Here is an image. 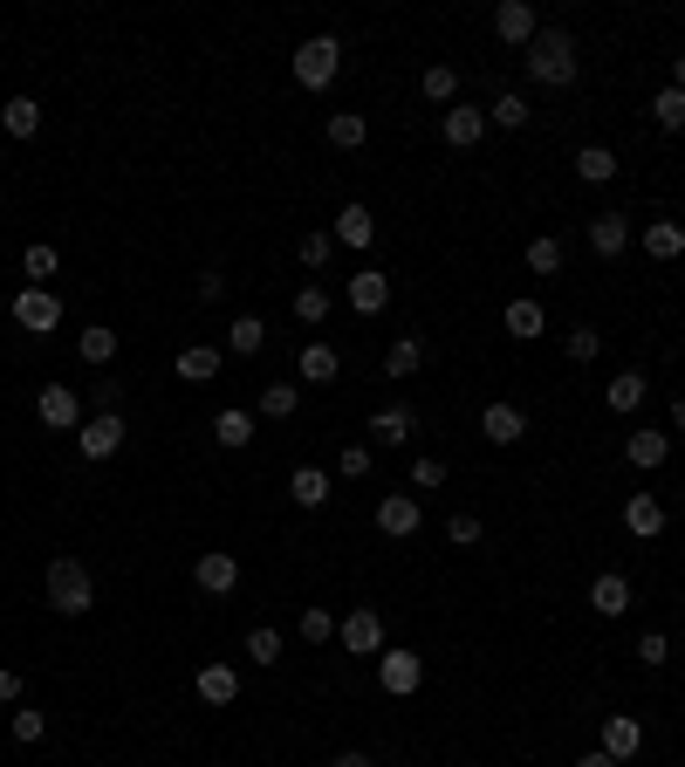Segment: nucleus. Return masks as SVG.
I'll list each match as a JSON object with an SVG mask.
<instances>
[{
    "label": "nucleus",
    "mask_w": 685,
    "mask_h": 767,
    "mask_svg": "<svg viewBox=\"0 0 685 767\" xmlns=\"http://www.w3.org/2000/svg\"><path fill=\"white\" fill-rule=\"evenodd\" d=\"M645 253H651V261H678V253H685V226L678 220H651L645 226Z\"/></svg>",
    "instance_id": "26"
},
{
    "label": "nucleus",
    "mask_w": 685,
    "mask_h": 767,
    "mask_svg": "<svg viewBox=\"0 0 685 767\" xmlns=\"http://www.w3.org/2000/svg\"><path fill=\"white\" fill-rule=\"evenodd\" d=\"M295 322H329V288H295Z\"/></svg>",
    "instance_id": "41"
},
{
    "label": "nucleus",
    "mask_w": 685,
    "mask_h": 767,
    "mask_svg": "<svg viewBox=\"0 0 685 767\" xmlns=\"http://www.w3.org/2000/svg\"><path fill=\"white\" fill-rule=\"evenodd\" d=\"M329 247H336V240H329V234H302V268H329Z\"/></svg>",
    "instance_id": "46"
},
{
    "label": "nucleus",
    "mask_w": 685,
    "mask_h": 767,
    "mask_svg": "<svg viewBox=\"0 0 685 767\" xmlns=\"http://www.w3.org/2000/svg\"><path fill=\"white\" fill-rule=\"evenodd\" d=\"M624 528L638 534V542L665 534V500H658V494H630V500H624Z\"/></svg>",
    "instance_id": "18"
},
{
    "label": "nucleus",
    "mask_w": 685,
    "mask_h": 767,
    "mask_svg": "<svg viewBox=\"0 0 685 767\" xmlns=\"http://www.w3.org/2000/svg\"><path fill=\"white\" fill-rule=\"evenodd\" d=\"M192 582H199V590H206V597H234V590H240V555H226V548H206V555L192 562Z\"/></svg>",
    "instance_id": "7"
},
{
    "label": "nucleus",
    "mask_w": 685,
    "mask_h": 767,
    "mask_svg": "<svg viewBox=\"0 0 685 767\" xmlns=\"http://www.w3.org/2000/svg\"><path fill=\"white\" fill-rule=\"evenodd\" d=\"M412 432H418V418L404 412V404H385V412H370V439H377V446H404Z\"/></svg>",
    "instance_id": "22"
},
{
    "label": "nucleus",
    "mask_w": 685,
    "mask_h": 767,
    "mask_svg": "<svg viewBox=\"0 0 685 767\" xmlns=\"http://www.w3.org/2000/svg\"><path fill=\"white\" fill-rule=\"evenodd\" d=\"M302 384H329V377H336L343 364H336V350H329V343H309V350H302Z\"/></svg>",
    "instance_id": "34"
},
{
    "label": "nucleus",
    "mask_w": 685,
    "mask_h": 767,
    "mask_svg": "<svg viewBox=\"0 0 685 767\" xmlns=\"http://www.w3.org/2000/svg\"><path fill=\"white\" fill-rule=\"evenodd\" d=\"M576 767H617V760H611V754H603V747H590V754H582Z\"/></svg>",
    "instance_id": "54"
},
{
    "label": "nucleus",
    "mask_w": 685,
    "mask_h": 767,
    "mask_svg": "<svg viewBox=\"0 0 685 767\" xmlns=\"http://www.w3.org/2000/svg\"><path fill=\"white\" fill-rule=\"evenodd\" d=\"M487 123H500V131H521L528 123V96H515V90H500L494 104H487Z\"/></svg>",
    "instance_id": "38"
},
{
    "label": "nucleus",
    "mask_w": 685,
    "mask_h": 767,
    "mask_svg": "<svg viewBox=\"0 0 685 767\" xmlns=\"http://www.w3.org/2000/svg\"><path fill=\"white\" fill-rule=\"evenodd\" d=\"M220 295H226V281L206 268V274H199V302H220Z\"/></svg>",
    "instance_id": "53"
},
{
    "label": "nucleus",
    "mask_w": 685,
    "mask_h": 767,
    "mask_svg": "<svg viewBox=\"0 0 685 767\" xmlns=\"http://www.w3.org/2000/svg\"><path fill=\"white\" fill-rule=\"evenodd\" d=\"M638 658H645V664H665V658H672V637H665V630H645V637H638Z\"/></svg>",
    "instance_id": "50"
},
{
    "label": "nucleus",
    "mask_w": 685,
    "mask_h": 767,
    "mask_svg": "<svg viewBox=\"0 0 685 767\" xmlns=\"http://www.w3.org/2000/svg\"><path fill=\"white\" fill-rule=\"evenodd\" d=\"M75 350H83V364H110L117 356V329H104V322H90L83 337H75Z\"/></svg>",
    "instance_id": "36"
},
{
    "label": "nucleus",
    "mask_w": 685,
    "mask_h": 767,
    "mask_svg": "<svg viewBox=\"0 0 685 767\" xmlns=\"http://www.w3.org/2000/svg\"><path fill=\"white\" fill-rule=\"evenodd\" d=\"M494 35L507 42V48H528L542 35V21H535V8H528V0H500L494 8Z\"/></svg>",
    "instance_id": "10"
},
{
    "label": "nucleus",
    "mask_w": 685,
    "mask_h": 767,
    "mask_svg": "<svg viewBox=\"0 0 685 767\" xmlns=\"http://www.w3.org/2000/svg\"><path fill=\"white\" fill-rule=\"evenodd\" d=\"M418 678H425V658H418V651H404V645H385V651H377V685H385L391 699L418 693Z\"/></svg>",
    "instance_id": "4"
},
{
    "label": "nucleus",
    "mask_w": 685,
    "mask_h": 767,
    "mask_svg": "<svg viewBox=\"0 0 685 767\" xmlns=\"http://www.w3.org/2000/svg\"><path fill=\"white\" fill-rule=\"evenodd\" d=\"M0 131H8V138H35L42 131V104H35V96H8V104H0Z\"/></svg>",
    "instance_id": "24"
},
{
    "label": "nucleus",
    "mask_w": 685,
    "mask_h": 767,
    "mask_svg": "<svg viewBox=\"0 0 685 767\" xmlns=\"http://www.w3.org/2000/svg\"><path fill=\"white\" fill-rule=\"evenodd\" d=\"M329 144H336V151H364L370 144V123L357 110H336V117H329Z\"/></svg>",
    "instance_id": "31"
},
{
    "label": "nucleus",
    "mask_w": 685,
    "mask_h": 767,
    "mask_svg": "<svg viewBox=\"0 0 685 767\" xmlns=\"http://www.w3.org/2000/svg\"><path fill=\"white\" fill-rule=\"evenodd\" d=\"M179 377H186V384H213V377H220V350H213V343L179 350Z\"/></svg>",
    "instance_id": "30"
},
{
    "label": "nucleus",
    "mask_w": 685,
    "mask_h": 767,
    "mask_svg": "<svg viewBox=\"0 0 685 767\" xmlns=\"http://www.w3.org/2000/svg\"><path fill=\"white\" fill-rule=\"evenodd\" d=\"M603 404H611V412H638V404H645V377L624 370L617 384H603Z\"/></svg>",
    "instance_id": "35"
},
{
    "label": "nucleus",
    "mask_w": 685,
    "mask_h": 767,
    "mask_svg": "<svg viewBox=\"0 0 685 767\" xmlns=\"http://www.w3.org/2000/svg\"><path fill=\"white\" fill-rule=\"evenodd\" d=\"M412 487H446V459H412Z\"/></svg>",
    "instance_id": "51"
},
{
    "label": "nucleus",
    "mask_w": 685,
    "mask_h": 767,
    "mask_svg": "<svg viewBox=\"0 0 685 767\" xmlns=\"http://www.w3.org/2000/svg\"><path fill=\"white\" fill-rule=\"evenodd\" d=\"M597 350H603L597 329H569V356H576V364H597Z\"/></svg>",
    "instance_id": "49"
},
{
    "label": "nucleus",
    "mask_w": 685,
    "mask_h": 767,
    "mask_svg": "<svg viewBox=\"0 0 685 767\" xmlns=\"http://www.w3.org/2000/svg\"><path fill=\"white\" fill-rule=\"evenodd\" d=\"M48 733V712H35V706H21L14 712V740H21V747H35V740Z\"/></svg>",
    "instance_id": "45"
},
{
    "label": "nucleus",
    "mask_w": 685,
    "mask_h": 767,
    "mask_svg": "<svg viewBox=\"0 0 685 767\" xmlns=\"http://www.w3.org/2000/svg\"><path fill=\"white\" fill-rule=\"evenodd\" d=\"M528 274H563V240H528Z\"/></svg>",
    "instance_id": "40"
},
{
    "label": "nucleus",
    "mask_w": 685,
    "mask_h": 767,
    "mask_svg": "<svg viewBox=\"0 0 685 767\" xmlns=\"http://www.w3.org/2000/svg\"><path fill=\"white\" fill-rule=\"evenodd\" d=\"M213 439H220L226 452L253 446V412H240V404H234V412H220V418H213Z\"/></svg>",
    "instance_id": "28"
},
{
    "label": "nucleus",
    "mask_w": 685,
    "mask_h": 767,
    "mask_svg": "<svg viewBox=\"0 0 685 767\" xmlns=\"http://www.w3.org/2000/svg\"><path fill=\"white\" fill-rule=\"evenodd\" d=\"M192 693L206 699V706H234V699H240V672H234V664H199Z\"/></svg>",
    "instance_id": "16"
},
{
    "label": "nucleus",
    "mask_w": 685,
    "mask_h": 767,
    "mask_svg": "<svg viewBox=\"0 0 685 767\" xmlns=\"http://www.w3.org/2000/svg\"><path fill=\"white\" fill-rule=\"evenodd\" d=\"M672 90H685V56H672Z\"/></svg>",
    "instance_id": "56"
},
{
    "label": "nucleus",
    "mask_w": 685,
    "mask_h": 767,
    "mask_svg": "<svg viewBox=\"0 0 685 767\" xmlns=\"http://www.w3.org/2000/svg\"><path fill=\"white\" fill-rule=\"evenodd\" d=\"M35 412L48 432H83V398H75V384H42Z\"/></svg>",
    "instance_id": "5"
},
{
    "label": "nucleus",
    "mask_w": 685,
    "mask_h": 767,
    "mask_svg": "<svg viewBox=\"0 0 685 767\" xmlns=\"http://www.w3.org/2000/svg\"><path fill=\"white\" fill-rule=\"evenodd\" d=\"M336 69H343V42L336 35H309L295 48V83L302 90H329V83H336Z\"/></svg>",
    "instance_id": "3"
},
{
    "label": "nucleus",
    "mask_w": 685,
    "mask_h": 767,
    "mask_svg": "<svg viewBox=\"0 0 685 767\" xmlns=\"http://www.w3.org/2000/svg\"><path fill=\"white\" fill-rule=\"evenodd\" d=\"M446 542H452V548H473V542H480V515H452V521H446Z\"/></svg>",
    "instance_id": "48"
},
{
    "label": "nucleus",
    "mask_w": 685,
    "mask_h": 767,
    "mask_svg": "<svg viewBox=\"0 0 685 767\" xmlns=\"http://www.w3.org/2000/svg\"><path fill=\"white\" fill-rule=\"evenodd\" d=\"M295 404H302V391L282 377V384H261V398H253V412L261 418H295Z\"/></svg>",
    "instance_id": "29"
},
{
    "label": "nucleus",
    "mask_w": 685,
    "mask_h": 767,
    "mask_svg": "<svg viewBox=\"0 0 685 767\" xmlns=\"http://www.w3.org/2000/svg\"><path fill=\"white\" fill-rule=\"evenodd\" d=\"M433 104H460V69H446V62H433L425 69V83H418Z\"/></svg>",
    "instance_id": "39"
},
{
    "label": "nucleus",
    "mask_w": 685,
    "mask_h": 767,
    "mask_svg": "<svg viewBox=\"0 0 685 767\" xmlns=\"http://www.w3.org/2000/svg\"><path fill=\"white\" fill-rule=\"evenodd\" d=\"M21 268H28V288H48V274H56V247H28V253H21Z\"/></svg>",
    "instance_id": "44"
},
{
    "label": "nucleus",
    "mask_w": 685,
    "mask_h": 767,
    "mask_svg": "<svg viewBox=\"0 0 685 767\" xmlns=\"http://www.w3.org/2000/svg\"><path fill=\"white\" fill-rule=\"evenodd\" d=\"M21 699V672H8V664H0V706H14Z\"/></svg>",
    "instance_id": "52"
},
{
    "label": "nucleus",
    "mask_w": 685,
    "mask_h": 767,
    "mask_svg": "<svg viewBox=\"0 0 685 767\" xmlns=\"http://www.w3.org/2000/svg\"><path fill=\"white\" fill-rule=\"evenodd\" d=\"M0 418H8V412H0Z\"/></svg>",
    "instance_id": "58"
},
{
    "label": "nucleus",
    "mask_w": 685,
    "mask_h": 767,
    "mask_svg": "<svg viewBox=\"0 0 685 767\" xmlns=\"http://www.w3.org/2000/svg\"><path fill=\"white\" fill-rule=\"evenodd\" d=\"M336 630H343V651H357V658H377V651H385V617H377L370 603H364V610H350Z\"/></svg>",
    "instance_id": "9"
},
{
    "label": "nucleus",
    "mask_w": 685,
    "mask_h": 767,
    "mask_svg": "<svg viewBox=\"0 0 685 767\" xmlns=\"http://www.w3.org/2000/svg\"><path fill=\"white\" fill-rule=\"evenodd\" d=\"M576 172H582V186H611V178H617V151L611 144H582Z\"/></svg>",
    "instance_id": "25"
},
{
    "label": "nucleus",
    "mask_w": 685,
    "mask_h": 767,
    "mask_svg": "<svg viewBox=\"0 0 685 767\" xmlns=\"http://www.w3.org/2000/svg\"><path fill=\"white\" fill-rule=\"evenodd\" d=\"M336 767H377L370 754H336Z\"/></svg>",
    "instance_id": "55"
},
{
    "label": "nucleus",
    "mask_w": 685,
    "mask_h": 767,
    "mask_svg": "<svg viewBox=\"0 0 685 767\" xmlns=\"http://www.w3.org/2000/svg\"><path fill=\"white\" fill-rule=\"evenodd\" d=\"M48 603H56L62 617H90V610H96V582H90V569L75 555L48 562Z\"/></svg>",
    "instance_id": "2"
},
{
    "label": "nucleus",
    "mask_w": 685,
    "mask_h": 767,
    "mask_svg": "<svg viewBox=\"0 0 685 767\" xmlns=\"http://www.w3.org/2000/svg\"><path fill=\"white\" fill-rule=\"evenodd\" d=\"M418 500L412 494H385V500H377V528H385L391 534V542H412V534H418Z\"/></svg>",
    "instance_id": "11"
},
{
    "label": "nucleus",
    "mask_w": 685,
    "mask_h": 767,
    "mask_svg": "<svg viewBox=\"0 0 685 767\" xmlns=\"http://www.w3.org/2000/svg\"><path fill=\"white\" fill-rule=\"evenodd\" d=\"M329 240H343V247H370V240H377L370 206H357V199H350V206L336 213V226H329Z\"/></svg>",
    "instance_id": "20"
},
{
    "label": "nucleus",
    "mask_w": 685,
    "mask_h": 767,
    "mask_svg": "<svg viewBox=\"0 0 685 767\" xmlns=\"http://www.w3.org/2000/svg\"><path fill=\"white\" fill-rule=\"evenodd\" d=\"M542 329H548L542 302H528V295H515V302H507V337H515V343H535Z\"/></svg>",
    "instance_id": "23"
},
{
    "label": "nucleus",
    "mask_w": 685,
    "mask_h": 767,
    "mask_svg": "<svg viewBox=\"0 0 685 767\" xmlns=\"http://www.w3.org/2000/svg\"><path fill=\"white\" fill-rule=\"evenodd\" d=\"M439 131H446V144H452V151H473L480 138H487V110H466V104H452V110L439 117Z\"/></svg>",
    "instance_id": "15"
},
{
    "label": "nucleus",
    "mask_w": 685,
    "mask_h": 767,
    "mask_svg": "<svg viewBox=\"0 0 685 767\" xmlns=\"http://www.w3.org/2000/svg\"><path fill=\"white\" fill-rule=\"evenodd\" d=\"M62 322V302L48 288H21L14 295V329H28V337H48V329Z\"/></svg>",
    "instance_id": "8"
},
{
    "label": "nucleus",
    "mask_w": 685,
    "mask_h": 767,
    "mask_svg": "<svg viewBox=\"0 0 685 767\" xmlns=\"http://www.w3.org/2000/svg\"><path fill=\"white\" fill-rule=\"evenodd\" d=\"M597 747H603V754H611V760L624 767L630 754H638V747H645V727H638V720H630V712H611V720H603V740H597Z\"/></svg>",
    "instance_id": "14"
},
{
    "label": "nucleus",
    "mask_w": 685,
    "mask_h": 767,
    "mask_svg": "<svg viewBox=\"0 0 685 767\" xmlns=\"http://www.w3.org/2000/svg\"><path fill=\"white\" fill-rule=\"evenodd\" d=\"M480 432H487L494 446H521L528 439V412L521 404H487V412H480Z\"/></svg>",
    "instance_id": "13"
},
{
    "label": "nucleus",
    "mask_w": 685,
    "mask_h": 767,
    "mask_svg": "<svg viewBox=\"0 0 685 767\" xmlns=\"http://www.w3.org/2000/svg\"><path fill=\"white\" fill-rule=\"evenodd\" d=\"M624 459H630V467H665V459H672V432L638 425V432L624 439Z\"/></svg>",
    "instance_id": "17"
},
{
    "label": "nucleus",
    "mask_w": 685,
    "mask_h": 767,
    "mask_svg": "<svg viewBox=\"0 0 685 767\" xmlns=\"http://www.w3.org/2000/svg\"><path fill=\"white\" fill-rule=\"evenodd\" d=\"M385 302H391V274L385 268H357V274H350V309H357V316H377Z\"/></svg>",
    "instance_id": "12"
},
{
    "label": "nucleus",
    "mask_w": 685,
    "mask_h": 767,
    "mask_svg": "<svg viewBox=\"0 0 685 767\" xmlns=\"http://www.w3.org/2000/svg\"><path fill=\"white\" fill-rule=\"evenodd\" d=\"M528 75L548 83V90H569L576 83V42L563 28H542L535 42H528Z\"/></svg>",
    "instance_id": "1"
},
{
    "label": "nucleus",
    "mask_w": 685,
    "mask_h": 767,
    "mask_svg": "<svg viewBox=\"0 0 685 767\" xmlns=\"http://www.w3.org/2000/svg\"><path fill=\"white\" fill-rule=\"evenodd\" d=\"M651 117H658V131H685V90L665 83V90L651 96Z\"/></svg>",
    "instance_id": "37"
},
{
    "label": "nucleus",
    "mask_w": 685,
    "mask_h": 767,
    "mask_svg": "<svg viewBox=\"0 0 685 767\" xmlns=\"http://www.w3.org/2000/svg\"><path fill=\"white\" fill-rule=\"evenodd\" d=\"M385 370H391V377H418V370H425V343H418V337H398V343L385 350Z\"/></svg>",
    "instance_id": "32"
},
{
    "label": "nucleus",
    "mask_w": 685,
    "mask_h": 767,
    "mask_svg": "<svg viewBox=\"0 0 685 767\" xmlns=\"http://www.w3.org/2000/svg\"><path fill=\"white\" fill-rule=\"evenodd\" d=\"M329 637H336V617H329L322 603H309L302 610V645H329Z\"/></svg>",
    "instance_id": "42"
},
{
    "label": "nucleus",
    "mask_w": 685,
    "mask_h": 767,
    "mask_svg": "<svg viewBox=\"0 0 685 767\" xmlns=\"http://www.w3.org/2000/svg\"><path fill=\"white\" fill-rule=\"evenodd\" d=\"M75 446H83V459H117L123 452V412H96V418H83V432H75Z\"/></svg>",
    "instance_id": "6"
},
{
    "label": "nucleus",
    "mask_w": 685,
    "mask_h": 767,
    "mask_svg": "<svg viewBox=\"0 0 685 767\" xmlns=\"http://www.w3.org/2000/svg\"><path fill=\"white\" fill-rule=\"evenodd\" d=\"M590 610H597V617H624V610H630V582L624 576H597L590 582Z\"/></svg>",
    "instance_id": "27"
},
{
    "label": "nucleus",
    "mask_w": 685,
    "mask_h": 767,
    "mask_svg": "<svg viewBox=\"0 0 685 767\" xmlns=\"http://www.w3.org/2000/svg\"><path fill=\"white\" fill-rule=\"evenodd\" d=\"M329 487H336V480H329L322 467H295V473H288V500L309 507V515H316V507H329Z\"/></svg>",
    "instance_id": "19"
},
{
    "label": "nucleus",
    "mask_w": 685,
    "mask_h": 767,
    "mask_svg": "<svg viewBox=\"0 0 685 767\" xmlns=\"http://www.w3.org/2000/svg\"><path fill=\"white\" fill-rule=\"evenodd\" d=\"M336 473H343V480H370V446H343Z\"/></svg>",
    "instance_id": "47"
},
{
    "label": "nucleus",
    "mask_w": 685,
    "mask_h": 767,
    "mask_svg": "<svg viewBox=\"0 0 685 767\" xmlns=\"http://www.w3.org/2000/svg\"><path fill=\"white\" fill-rule=\"evenodd\" d=\"M672 425H678V432H685V398H678V404H672Z\"/></svg>",
    "instance_id": "57"
},
{
    "label": "nucleus",
    "mask_w": 685,
    "mask_h": 767,
    "mask_svg": "<svg viewBox=\"0 0 685 767\" xmlns=\"http://www.w3.org/2000/svg\"><path fill=\"white\" fill-rule=\"evenodd\" d=\"M261 343H268V322H261V316H234V329H226V350H234V356H253Z\"/></svg>",
    "instance_id": "33"
},
{
    "label": "nucleus",
    "mask_w": 685,
    "mask_h": 767,
    "mask_svg": "<svg viewBox=\"0 0 685 767\" xmlns=\"http://www.w3.org/2000/svg\"><path fill=\"white\" fill-rule=\"evenodd\" d=\"M247 658H253V664H282V630H268V624L247 630Z\"/></svg>",
    "instance_id": "43"
},
{
    "label": "nucleus",
    "mask_w": 685,
    "mask_h": 767,
    "mask_svg": "<svg viewBox=\"0 0 685 767\" xmlns=\"http://www.w3.org/2000/svg\"><path fill=\"white\" fill-rule=\"evenodd\" d=\"M590 247L603 253V261H617V253L630 247V220H624V213H597V220H590Z\"/></svg>",
    "instance_id": "21"
}]
</instances>
